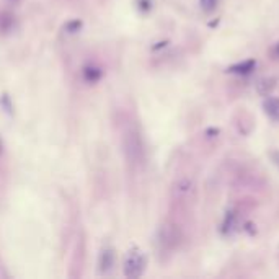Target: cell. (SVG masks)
<instances>
[{
	"label": "cell",
	"mask_w": 279,
	"mask_h": 279,
	"mask_svg": "<svg viewBox=\"0 0 279 279\" xmlns=\"http://www.w3.org/2000/svg\"><path fill=\"white\" fill-rule=\"evenodd\" d=\"M145 269V256L139 250H131L124 260V274L128 277L142 276Z\"/></svg>",
	"instance_id": "obj_1"
},
{
	"label": "cell",
	"mask_w": 279,
	"mask_h": 279,
	"mask_svg": "<svg viewBox=\"0 0 279 279\" xmlns=\"http://www.w3.org/2000/svg\"><path fill=\"white\" fill-rule=\"evenodd\" d=\"M263 110L271 119H273V121L279 123V98L268 97L263 102Z\"/></svg>",
	"instance_id": "obj_2"
},
{
	"label": "cell",
	"mask_w": 279,
	"mask_h": 279,
	"mask_svg": "<svg viewBox=\"0 0 279 279\" xmlns=\"http://www.w3.org/2000/svg\"><path fill=\"white\" fill-rule=\"evenodd\" d=\"M255 65H256L255 61H245L242 64L232 65L229 72H232V74H250V72L255 69Z\"/></svg>",
	"instance_id": "obj_3"
},
{
	"label": "cell",
	"mask_w": 279,
	"mask_h": 279,
	"mask_svg": "<svg viewBox=\"0 0 279 279\" xmlns=\"http://www.w3.org/2000/svg\"><path fill=\"white\" fill-rule=\"evenodd\" d=\"M235 224H237V217L235 214H227V217H225V222H224V232L225 234H232L235 229Z\"/></svg>",
	"instance_id": "obj_4"
},
{
	"label": "cell",
	"mask_w": 279,
	"mask_h": 279,
	"mask_svg": "<svg viewBox=\"0 0 279 279\" xmlns=\"http://www.w3.org/2000/svg\"><path fill=\"white\" fill-rule=\"evenodd\" d=\"M199 4H201V9L206 13H211V12H214V9H216L217 0H199Z\"/></svg>",
	"instance_id": "obj_5"
}]
</instances>
